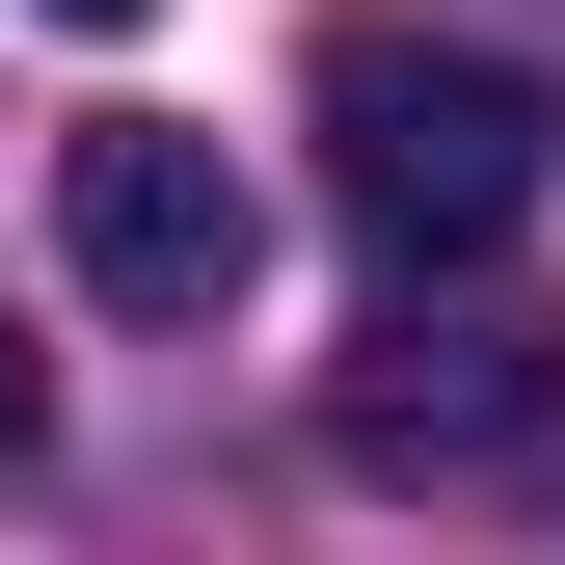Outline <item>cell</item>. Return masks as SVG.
Returning <instances> with one entry per match:
<instances>
[{
	"mask_svg": "<svg viewBox=\"0 0 565 565\" xmlns=\"http://www.w3.org/2000/svg\"><path fill=\"white\" fill-rule=\"evenodd\" d=\"M539 162H565V108L512 82V54H458V28H350V54H323V189H350V243L458 269V243L539 216Z\"/></svg>",
	"mask_w": 565,
	"mask_h": 565,
	"instance_id": "6da1fadb",
	"label": "cell"
},
{
	"mask_svg": "<svg viewBox=\"0 0 565 565\" xmlns=\"http://www.w3.org/2000/svg\"><path fill=\"white\" fill-rule=\"evenodd\" d=\"M539 431H565V323L539 297H431V269H404V297L350 323V377H323V458L350 484H484Z\"/></svg>",
	"mask_w": 565,
	"mask_h": 565,
	"instance_id": "7a4b0ae2",
	"label": "cell"
},
{
	"mask_svg": "<svg viewBox=\"0 0 565 565\" xmlns=\"http://www.w3.org/2000/svg\"><path fill=\"white\" fill-rule=\"evenodd\" d=\"M54 243H82V297H108V323H216L243 269H269V189H243L189 108H108L82 162H54Z\"/></svg>",
	"mask_w": 565,
	"mask_h": 565,
	"instance_id": "3957f363",
	"label": "cell"
},
{
	"mask_svg": "<svg viewBox=\"0 0 565 565\" xmlns=\"http://www.w3.org/2000/svg\"><path fill=\"white\" fill-rule=\"evenodd\" d=\"M54 458V377H28V323H0V484H28Z\"/></svg>",
	"mask_w": 565,
	"mask_h": 565,
	"instance_id": "277c9868",
	"label": "cell"
},
{
	"mask_svg": "<svg viewBox=\"0 0 565 565\" xmlns=\"http://www.w3.org/2000/svg\"><path fill=\"white\" fill-rule=\"evenodd\" d=\"M54 28H135V0H54Z\"/></svg>",
	"mask_w": 565,
	"mask_h": 565,
	"instance_id": "5b68a950",
	"label": "cell"
}]
</instances>
